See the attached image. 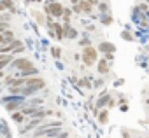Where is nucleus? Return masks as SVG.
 <instances>
[{"mask_svg":"<svg viewBox=\"0 0 149 138\" xmlns=\"http://www.w3.org/2000/svg\"><path fill=\"white\" fill-rule=\"evenodd\" d=\"M100 49L105 51L107 54H109V52H114V46H111V44H107V42H104V44L100 46Z\"/></svg>","mask_w":149,"mask_h":138,"instance_id":"nucleus-13","label":"nucleus"},{"mask_svg":"<svg viewBox=\"0 0 149 138\" xmlns=\"http://www.w3.org/2000/svg\"><path fill=\"white\" fill-rule=\"evenodd\" d=\"M74 11H76V12H84V14H90V12H91V4L88 2V0H81V4L74 7Z\"/></svg>","mask_w":149,"mask_h":138,"instance_id":"nucleus-4","label":"nucleus"},{"mask_svg":"<svg viewBox=\"0 0 149 138\" xmlns=\"http://www.w3.org/2000/svg\"><path fill=\"white\" fill-rule=\"evenodd\" d=\"M51 28L58 33V39H63V28H61V25H58V23H51Z\"/></svg>","mask_w":149,"mask_h":138,"instance_id":"nucleus-9","label":"nucleus"},{"mask_svg":"<svg viewBox=\"0 0 149 138\" xmlns=\"http://www.w3.org/2000/svg\"><path fill=\"white\" fill-rule=\"evenodd\" d=\"M98 122H100V124H105V122H107V110H102V112L98 114Z\"/></svg>","mask_w":149,"mask_h":138,"instance_id":"nucleus-14","label":"nucleus"},{"mask_svg":"<svg viewBox=\"0 0 149 138\" xmlns=\"http://www.w3.org/2000/svg\"><path fill=\"white\" fill-rule=\"evenodd\" d=\"M97 70L100 72V74H107L109 72V68H107V59H100L98 61V68Z\"/></svg>","mask_w":149,"mask_h":138,"instance_id":"nucleus-6","label":"nucleus"},{"mask_svg":"<svg viewBox=\"0 0 149 138\" xmlns=\"http://www.w3.org/2000/svg\"><path fill=\"white\" fill-rule=\"evenodd\" d=\"M93 86H95V88H102V86H104V81H102V79H98V81H95V84H93Z\"/></svg>","mask_w":149,"mask_h":138,"instance_id":"nucleus-18","label":"nucleus"},{"mask_svg":"<svg viewBox=\"0 0 149 138\" xmlns=\"http://www.w3.org/2000/svg\"><path fill=\"white\" fill-rule=\"evenodd\" d=\"M13 119H14L16 122H23V119H25V114H23L21 110H18V112H13Z\"/></svg>","mask_w":149,"mask_h":138,"instance_id":"nucleus-11","label":"nucleus"},{"mask_svg":"<svg viewBox=\"0 0 149 138\" xmlns=\"http://www.w3.org/2000/svg\"><path fill=\"white\" fill-rule=\"evenodd\" d=\"M11 68L14 70H28V68H35L33 66V63L30 61V59H26V58H18V59H13V63H11Z\"/></svg>","mask_w":149,"mask_h":138,"instance_id":"nucleus-1","label":"nucleus"},{"mask_svg":"<svg viewBox=\"0 0 149 138\" xmlns=\"http://www.w3.org/2000/svg\"><path fill=\"white\" fill-rule=\"evenodd\" d=\"M46 12L49 16H53V18H60V16H63L65 9L60 4H51V6H46Z\"/></svg>","mask_w":149,"mask_h":138,"instance_id":"nucleus-3","label":"nucleus"},{"mask_svg":"<svg viewBox=\"0 0 149 138\" xmlns=\"http://www.w3.org/2000/svg\"><path fill=\"white\" fill-rule=\"evenodd\" d=\"M107 101H109V95H107V93H104V95H102V98H100V100L97 101V107H95V110L102 108V107H104V105H105Z\"/></svg>","mask_w":149,"mask_h":138,"instance_id":"nucleus-7","label":"nucleus"},{"mask_svg":"<svg viewBox=\"0 0 149 138\" xmlns=\"http://www.w3.org/2000/svg\"><path fill=\"white\" fill-rule=\"evenodd\" d=\"M42 138H47V136H42Z\"/></svg>","mask_w":149,"mask_h":138,"instance_id":"nucleus-22","label":"nucleus"},{"mask_svg":"<svg viewBox=\"0 0 149 138\" xmlns=\"http://www.w3.org/2000/svg\"><path fill=\"white\" fill-rule=\"evenodd\" d=\"M19 101H21V98H19V100H16L14 103H6V108H7L9 112H18V107H19Z\"/></svg>","mask_w":149,"mask_h":138,"instance_id":"nucleus-8","label":"nucleus"},{"mask_svg":"<svg viewBox=\"0 0 149 138\" xmlns=\"http://www.w3.org/2000/svg\"><path fill=\"white\" fill-rule=\"evenodd\" d=\"M13 40H14V33H13L11 30L0 33V44H2V46H7V44H11Z\"/></svg>","mask_w":149,"mask_h":138,"instance_id":"nucleus-5","label":"nucleus"},{"mask_svg":"<svg viewBox=\"0 0 149 138\" xmlns=\"http://www.w3.org/2000/svg\"><path fill=\"white\" fill-rule=\"evenodd\" d=\"M123 37H125V39H128V40H132V35H130V33H126V32H123Z\"/></svg>","mask_w":149,"mask_h":138,"instance_id":"nucleus-19","label":"nucleus"},{"mask_svg":"<svg viewBox=\"0 0 149 138\" xmlns=\"http://www.w3.org/2000/svg\"><path fill=\"white\" fill-rule=\"evenodd\" d=\"M0 58H2V66H4V68H7V65H9L11 59H14V56H7V54H2Z\"/></svg>","mask_w":149,"mask_h":138,"instance_id":"nucleus-12","label":"nucleus"},{"mask_svg":"<svg viewBox=\"0 0 149 138\" xmlns=\"http://www.w3.org/2000/svg\"><path fill=\"white\" fill-rule=\"evenodd\" d=\"M51 52H53V58H56V59L61 56V49H60V47H53V49H51Z\"/></svg>","mask_w":149,"mask_h":138,"instance_id":"nucleus-15","label":"nucleus"},{"mask_svg":"<svg viewBox=\"0 0 149 138\" xmlns=\"http://www.w3.org/2000/svg\"><path fill=\"white\" fill-rule=\"evenodd\" d=\"M63 28H65V32H67V37H68V39H76V37H77V32L74 30V28H70L68 25H65Z\"/></svg>","mask_w":149,"mask_h":138,"instance_id":"nucleus-10","label":"nucleus"},{"mask_svg":"<svg viewBox=\"0 0 149 138\" xmlns=\"http://www.w3.org/2000/svg\"><path fill=\"white\" fill-rule=\"evenodd\" d=\"M123 138H130V133L128 131H123Z\"/></svg>","mask_w":149,"mask_h":138,"instance_id":"nucleus-20","label":"nucleus"},{"mask_svg":"<svg viewBox=\"0 0 149 138\" xmlns=\"http://www.w3.org/2000/svg\"><path fill=\"white\" fill-rule=\"evenodd\" d=\"M79 84H81V86H86V88H91V84H90V81H88V79H81V81H79Z\"/></svg>","mask_w":149,"mask_h":138,"instance_id":"nucleus-16","label":"nucleus"},{"mask_svg":"<svg viewBox=\"0 0 149 138\" xmlns=\"http://www.w3.org/2000/svg\"><path fill=\"white\" fill-rule=\"evenodd\" d=\"M88 2H90V4H97V2H98V0H88Z\"/></svg>","mask_w":149,"mask_h":138,"instance_id":"nucleus-21","label":"nucleus"},{"mask_svg":"<svg viewBox=\"0 0 149 138\" xmlns=\"http://www.w3.org/2000/svg\"><path fill=\"white\" fill-rule=\"evenodd\" d=\"M79 44H81L83 47H84V46H86V47H90V40H88V39H83V40H79Z\"/></svg>","mask_w":149,"mask_h":138,"instance_id":"nucleus-17","label":"nucleus"},{"mask_svg":"<svg viewBox=\"0 0 149 138\" xmlns=\"http://www.w3.org/2000/svg\"><path fill=\"white\" fill-rule=\"evenodd\" d=\"M97 58H98V52H97V49H93L91 46L90 47H84V51H83V61H84V65H93L95 61H97Z\"/></svg>","mask_w":149,"mask_h":138,"instance_id":"nucleus-2","label":"nucleus"}]
</instances>
